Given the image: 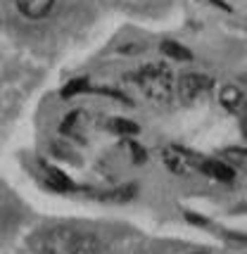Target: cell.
<instances>
[{
  "label": "cell",
  "instance_id": "6da1fadb",
  "mask_svg": "<svg viewBox=\"0 0 247 254\" xmlns=\"http://www.w3.org/2000/svg\"><path fill=\"white\" fill-rule=\"evenodd\" d=\"M34 247L38 254H90L98 243L93 235L81 233L71 226H55L45 231Z\"/></svg>",
  "mask_w": 247,
  "mask_h": 254
},
{
  "label": "cell",
  "instance_id": "7a4b0ae2",
  "mask_svg": "<svg viewBox=\"0 0 247 254\" xmlns=\"http://www.w3.org/2000/svg\"><path fill=\"white\" fill-rule=\"evenodd\" d=\"M138 83L150 100L155 102H169L174 95V76L171 69L164 64H145L138 69Z\"/></svg>",
  "mask_w": 247,
  "mask_h": 254
},
{
  "label": "cell",
  "instance_id": "3957f363",
  "mask_svg": "<svg viewBox=\"0 0 247 254\" xmlns=\"http://www.w3.org/2000/svg\"><path fill=\"white\" fill-rule=\"evenodd\" d=\"M162 162L167 166L171 174H176V176H190L192 171L197 169V159L188 152V150H183L179 145H169L162 150Z\"/></svg>",
  "mask_w": 247,
  "mask_h": 254
},
{
  "label": "cell",
  "instance_id": "277c9868",
  "mask_svg": "<svg viewBox=\"0 0 247 254\" xmlns=\"http://www.w3.org/2000/svg\"><path fill=\"white\" fill-rule=\"evenodd\" d=\"M212 86V78L204 76V74H183L179 81V98L181 102L190 105L195 100H200L209 90Z\"/></svg>",
  "mask_w": 247,
  "mask_h": 254
},
{
  "label": "cell",
  "instance_id": "5b68a950",
  "mask_svg": "<svg viewBox=\"0 0 247 254\" xmlns=\"http://www.w3.org/2000/svg\"><path fill=\"white\" fill-rule=\"evenodd\" d=\"M197 169H200L202 174H207V176L221 181V183H231V181L236 178V169L231 164H226L221 157H219V159H204V157H200V159H197Z\"/></svg>",
  "mask_w": 247,
  "mask_h": 254
},
{
  "label": "cell",
  "instance_id": "8992f818",
  "mask_svg": "<svg viewBox=\"0 0 247 254\" xmlns=\"http://www.w3.org/2000/svg\"><path fill=\"white\" fill-rule=\"evenodd\" d=\"M219 102H221V107L228 110L231 114H243L247 107L245 90L233 86V83H226L224 88L219 90Z\"/></svg>",
  "mask_w": 247,
  "mask_h": 254
},
{
  "label": "cell",
  "instance_id": "52a82bcc",
  "mask_svg": "<svg viewBox=\"0 0 247 254\" xmlns=\"http://www.w3.org/2000/svg\"><path fill=\"white\" fill-rule=\"evenodd\" d=\"M14 5L26 19H45L55 7V0H14Z\"/></svg>",
  "mask_w": 247,
  "mask_h": 254
},
{
  "label": "cell",
  "instance_id": "ba28073f",
  "mask_svg": "<svg viewBox=\"0 0 247 254\" xmlns=\"http://www.w3.org/2000/svg\"><path fill=\"white\" fill-rule=\"evenodd\" d=\"M86 126H88V114H86L83 110H74L62 119L60 131L64 133V135H69V138H83Z\"/></svg>",
  "mask_w": 247,
  "mask_h": 254
},
{
  "label": "cell",
  "instance_id": "9c48e42d",
  "mask_svg": "<svg viewBox=\"0 0 247 254\" xmlns=\"http://www.w3.org/2000/svg\"><path fill=\"white\" fill-rule=\"evenodd\" d=\"M221 159L226 164H231L233 169L247 171V150H243V147H226L221 152Z\"/></svg>",
  "mask_w": 247,
  "mask_h": 254
},
{
  "label": "cell",
  "instance_id": "30bf717a",
  "mask_svg": "<svg viewBox=\"0 0 247 254\" xmlns=\"http://www.w3.org/2000/svg\"><path fill=\"white\" fill-rule=\"evenodd\" d=\"M159 50L162 53H167V55L176 57V60H190L192 53L185 48V45H179L176 41H162V45H159Z\"/></svg>",
  "mask_w": 247,
  "mask_h": 254
},
{
  "label": "cell",
  "instance_id": "8fae6325",
  "mask_svg": "<svg viewBox=\"0 0 247 254\" xmlns=\"http://www.w3.org/2000/svg\"><path fill=\"white\" fill-rule=\"evenodd\" d=\"M107 126H110V131L124 133V135H133V133H138V126H135L133 122H126V119H107Z\"/></svg>",
  "mask_w": 247,
  "mask_h": 254
},
{
  "label": "cell",
  "instance_id": "7c38bea8",
  "mask_svg": "<svg viewBox=\"0 0 247 254\" xmlns=\"http://www.w3.org/2000/svg\"><path fill=\"white\" fill-rule=\"evenodd\" d=\"M86 86H88V81H86V78H74V81H69L67 86H64L62 98H71V95H76L79 90H86Z\"/></svg>",
  "mask_w": 247,
  "mask_h": 254
},
{
  "label": "cell",
  "instance_id": "4fadbf2b",
  "mask_svg": "<svg viewBox=\"0 0 247 254\" xmlns=\"http://www.w3.org/2000/svg\"><path fill=\"white\" fill-rule=\"evenodd\" d=\"M243 135H245V140H247V107L243 112Z\"/></svg>",
  "mask_w": 247,
  "mask_h": 254
}]
</instances>
